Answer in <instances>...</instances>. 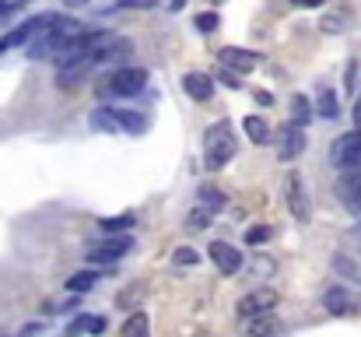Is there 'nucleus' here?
Masks as SVG:
<instances>
[{
	"mask_svg": "<svg viewBox=\"0 0 361 337\" xmlns=\"http://www.w3.org/2000/svg\"><path fill=\"white\" fill-rule=\"evenodd\" d=\"M232 158H235V134H232L228 119H218L204 134V165L214 172V169H225Z\"/></svg>",
	"mask_w": 361,
	"mask_h": 337,
	"instance_id": "obj_1",
	"label": "nucleus"
},
{
	"mask_svg": "<svg viewBox=\"0 0 361 337\" xmlns=\"http://www.w3.org/2000/svg\"><path fill=\"white\" fill-rule=\"evenodd\" d=\"M144 85H147V71H140V67H123L116 74L102 78L95 92H99V99H113V95L130 99V95H140Z\"/></svg>",
	"mask_w": 361,
	"mask_h": 337,
	"instance_id": "obj_2",
	"label": "nucleus"
},
{
	"mask_svg": "<svg viewBox=\"0 0 361 337\" xmlns=\"http://www.w3.org/2000/svg\"><path fill=\"white\" fill-rule=\"evenodd\" d=\"M330 162L334 169L348 172V169H361V130H351V134H341L330 148Z\"/></svg>",
	"mask_w": 361,
	"mask_h": 337,
	"instance_id": "obj_3",
	"label": "nucleus"
},
{
	"mask_svg": "<svg viewBox=\"0 0 361 337\" xmlns=\"http://www.w3.org/2000/svg\"><path fill=\"white\" fill-rule=\"evenodd\" d=\"M130 249H133L130 235H106L102 242H92L85 256H88V264H120Z\"/></svg>",
	"mask_w": 361,
	"mask_h": 337,
	"instance_id": "obj_4",
	"label": "nucleus"
},
{
	"mask_svg": "<svg viewBox=\"0 0 361 337\" xmlns=\"http://www.w3.org/2000/svg\"><path fill=\"white\" fill-rule=\"evenodd\" d=\"M274 306H277V292L274 288H256V292L242 295L235 302V313H239V320H249V317H259V313H274Z\"/></svg>",
	"mask_w": 361,
	"mask_h": 337,
	"instance_id": "obj_5",
	"label": "nucleus"
},
{
	"mask_svg": "<svg viewBox=\"0 0 361 337\" xmlns=\"http://www.w3.org/2000/svg\"><path fill=\"white\" fill-rule=\"evenodd\" d=\"M302 151H305V126L284 123L281 134H277V158H281V162H295Z\"/></svg>",
	"mask_w": 361,
	"mask_h": 337,
	"instance_id": "obj_6",
	"label": "nucleus"
},
{
	"mask_svg": "<svg viewBox=\"0 0 361 337\" xmlns=\"http://www.w3.org/2000/svg\"><path fill=\"white\" fill-rule=\"evenodd\" d=\"M284 197H288V211H291V218L295 222H309L312 218V208H309V197H305V187H302V179L291 172L288 179H284Z\"/></svg>",
	"mask_w": 361,
	"mask_h": 337,
	"instance_id": "obj_7",
	"label": "nucleus"
},
{
	"mask_svg": "<svg viewBox=\"0 0 361 337\" xmlns=\"http://www.w3.org/2000/svg\"><path fill=\"white\" fill-rule=\"evenodd\" d=\"M337 197H341V204H344L351 215H361V169L341 172V179H337Z\"/></svg>",
	"mask_w": 361,
	"mask_h": 337,
	"instance_id": "obj_8",
	"label": "nucleus"
},
{
	"mask_svg": "<svg viewBox=\"0 0 361 337\" xmlns=\"http://www.w3.org/2000/svg\"><path fill=\"white\" fill-rule=\"evenodd\" d=\"M56 14H35V18H28V21H21L14 32H7L4 39H0V49H11V46H21V42H28V39H35L49 21H53Z\"/></svg>",
	"mask_w": 361,
	"mask_h": 337,
	"instance_id": "obj_9",
	"label": "nucleus"
},
{
	"mask_svg": "<svg viewBox=\"0 0 361 337\" xmlns=\"http://www.w3.org/2000/svg\"><path fill=\"white\" fill-rule=\"evenodd\" d=\"M211 264L221 271V274H239L242 271V253L232 246V242H221V239H214L211 242Z\"/></svg>",
	"mask_w": 361,
	"mask_h": 337,
	"instance_id": "obj_10",
	"label": "nucleus"
},
{
	"mask_svg": "<svg viewBox=\"0 0 361 337\" xmlns=\"http://www.w3.org/2000/svg\"><path fill=\"white\" fill-rule=\"evenodd\" d=\"M183 92H186L193 102H211V95H214V78L204 74V71H190V74L183 78Z\"/></svg>",
	"mask_w": 361,
	"mask_h": 337,
	"instance_id": "obj_11",
	"label": "nucleus"
},
{
	"mask_svg": "<svg viewBox=\"0 0 361 337\" xmlns=\"http://www.w3.org/2000/svg\"><path fill=\"white\" fill-rule=\"evenodd\" d=\"M323 309L330 317H348V313H355V295L344 285H330L326 295H323Z\"/></svg>",
	"mask_w": 361,
	"mask_h": 337,
	"instance_id": "obj_12",
	"label": "nucleus"
},
{
	"mask_svg": "<svg viewBox=\"0 0 361 337\" xmlns=\"http://www.w3.org/2000/svg\"><path fill=\"white\" fill-rule=\"evenodd\" d=\"M218 60H221V67H228V71H235V74H249L259 60H256V53H249V49H239V46H225L221 53H218Z\"/></svg>",
	"mask_w": 361,
	"mask_h": 337,
	"instance_id": "obj_13",
	"label": "nucleus"
},
{
	"mask_svg": "<svg viewBox=\"0 0 361 337\" xmlns=\"http://www.w3.org/2000/svg\"><path fill=\"white\" fill-rule=\"evenodd\" d=\"M242 331H245V337H277L281 334V324H277L274 313H259V317L242 320Z\"/></svg>",
	"mask_w": 361,
	"mask_h": 337,
	"instance_id": "obj_14",
	"label": "nucleus"
},
{
	"mask_svg": "<svg viewBox=\"0 0 361 337\" xmlns=\"http://www.w3.org/2000/svg\"><path fill=\"white\" fill-rule=\"evenodd\" d=\"M130 53H133V42H130V39H116V35H113V39H109L102 49H99L95 64H120V60H126Z\"/></svg>",
	"mask_w": 361,
	"mask_h": 337,
	"instance_id": "obj_15",
	"label": "nucleus"
},
{
	"mask_svg": "<svg viewBox=\"0 0 361 337\" xmlns=\"http://www.w3.org/2000/svg\"><path fill=\"white\" fill-rule=\"evenodd\" d=\"M242 130H245V137L252 141V144H270V126H267V119L263 116H245V123H242Z\"/></svg>",
	"mask_w": 361,
	"mask_h": 337,
	"instance_id": "obj_16",
	"label": "nucleus"
},
{
	"mask_svg": "<svg viewBox=\"0 0 361 337\" xmlns=\"http://www.w3.org/2000/svg\"><path fill=\"white\" fill-rule=\"evenodd\" d=\"M92 126H95V130H106V134H116V130H120V110L99 106V110L92 112Z\"/></svg>",
	"mask_w": 361,
	"mask_h": 337,
	"instance_id": "obj_17",
	"label": "nucleus"
},
{
	"mask_svg": "<svg viewBox=\"0 0 361 337\" xmlns=\"http://www.w3.org/2000/svg\"><path fill=\"white\" fill-rule=\"evenodd\" d=\"M99 281H102L99 271H78V274L67 281V292H71V295H85V292H92Z\"/></svg>",
	"mask_w": 361,
	"mask_h": 337,
	"instance_id": "obj_18",
	"label": "nucleus"
},
{
	"mask_svg": "<svg viewBox=\"0 0 361 337\" xmlns=\"http://www.w3.org/2000/svg\"><path fill=\"white\" fill-rule=\"evenodd\" d=\"M316 116H323V119H337L341 116V102H337V95L330 88H323L316 95Z\"/></svg>",
	"mask_w": 361,
	"mask_h": 337,
	"instance_id": "obj_19",
	"label": "nucleus"
},
{
	"mask_svg": "<svg viewBox=\"0 0 361 337\" xmlns=\"http://www.w3.org/2000/svg\"><path fill=\"white\" fill-rule=\"evenodd\" d=\"M225 204H228L225 190H218V187H200V208H207V211L214 215V211H221Z\"/></svg>",
	"mask_w": 361,
	"mask_h": 337,
	"instance_id": "obj_20",
	"label": "nucleus"
},
{
	"mask_svg": "<svg viewBox=\"0 0 361 337\" xmlns=\"http://www.w3.org/2000/svg\"><path fill=\"white\" fill-rule=\"evenodd\" d=\"M312 116H316V110H312V102H309L305 95H291V123L305 126Z\"/></svg>",
	"mask_w": 361,
	"mask_h": 337,
	"instance_id": "obj_21",
	"label": "nucleus"
},
{
	"mask_svg": "<svg viewBox=\"0 0 361 337\" xmlns=\"http://www.w3.org/2000/svg\"><path fill=\"white\" fill-rule=\"evenodd\" d=\"M123 337H151V331H147V313H133V317H126Z\"/></svg>",
	"mask_w": 361,
	"mask_h": 337,
	"instance_id": "obj_22",
	"label": "nucleus"
},
{
	"mask_svg": "<svg viewBox=\"0 0 361 337\" xmlns=\"http://www.w3.org/2000/svg\"><path fill=\"white\" fill-rule=\"evenodd\" d=\"M120 130H126V134H144L147 130V119L130 110H120Z\"/></svg>",
	"mask_w": 361,
	"mask_h": 337,
	"instance_id": "obj_23",
	"label": "nucleus"
},
{
	"mask_svg": "<svg viewBox=\"0 0 361 337\" xmlns=\"http://www.w3.org/2000/svg\"><path fill=\"white\" fill-rule=\"evenodd\" d=\"M211 218H214V215H211L207 208H197V211H190V215H186V232H204V228L211 225Z\"/></svg>",
	"mask_w": 361,
	"mask_h": 337,
	"instance_id": "obj_24",
	"label": "nucleus"
},
{
	"mask_svg": "<svg viewBox=\"0 0 361 337\" xmlns=\"http://www.w3.org/2000/svg\"><path fill=\"white\" fill-rule=\"evenodd\" d=\"M130 225H133V215H116V218H102L99 228H102L106 235H116V232H126Z\"/></svg>",
	"mask_w": 361,
	"mask_h": 337,
	"instance_id": "obj_25",
	"label": "nucleus"
},
{
	"mask_svg": "<svg viewBox=\"0 0 361 337\" xmlns=\"http://www.w3.org/2000/svg\"><path fill=\"white\" fill-rule=\"evenodd\" d=\"M92 324H95V317H88V313H78V320H71V327H67V337L92 334Z\"/></svg>",
	"mask_w": 361,
	"mask_h": 337,
	"instance_id": "obj_26",
	"label": "nucleus"
},
{
	"mask_svg": "<svg viewBox=\"0 0 361 337\" xmlns=\"http://www.w3.org/2000/svg\"><path fill=\"white\" fill-rule=\"evenodd\" d=\"M193 21H197V28H200L204 35H207V32H214V28L221 25V18H218V11H200V14H197Z\"/></svg>",
	"mask_w": 361,
	"mask_h": 337,
	"instance_id": "obj_27",
	"label": "nucleus"
},
{
	"mask_svg": "<svg viewBox=\"0 0 361 337\" xmlns=\"http://www.w3.org/2000/svg\"><path fill=\"white\" fill-rule=\"evenodd\" d=\"M270 235H274V225H256V228L245 232V242H249V246H259V242H267Z\"/></svg>",
	"mask_w": 361,
	"mask_h": 337,
	"instance_id": "obj_28",
	"label": "nucleus"
},
{
	"mask_svg": "<svg viewBox=\"0 0 361 337\" xmlns=\"http://www.w3.org/2000/svg\"><path fill=\"white\" fill-rule=\"evenodd\" d=\"M197 260H200V253H197L193 246H179V249H176V256H172V264H176V267H186V264L193 267Z\"/></svg>",
	"mask_w": 361,
	"mask_h": 337,
	"instance_id": "obj_29",
	"label": "nucleus"
},
{
	"mask_svg": "<svg viewBox=\"0 0 361 337\" xmlns=\"http://www.w3.org/2000/svg\"><path fill=\"white\" fill-rule=\"evenodd\" d=\"M348 25V14H326L323 18V32H344Z\"/></svg>",
	"mask_w": 361,
	"mask_h": 337,
	"instance_id": "obj_30",
	"label": "nucleus"
},
{
	"mask_svg": "<svg viewBox=\"0 0 361 337\" xmlns=\"http://www.w3.org/2000/svg\"><path fill=\"white\" fill-rule=\"evenodd\" d=\"M221 81H225L228 88H242V85H239V74H228V71H225V74H221Z\"/></svg>",
	"mask_w": 361,
	"mask_h": 337,
	"instance_id": "obj_31",
	"label": "nucleus"
},
{
	"mask_svg": "<svg viewBox=\"0 0 361 337\" xmlns=\"http://www.w3.org/2000/svg\"><path fill=\"white\" fill-rule=\"evenodd\" d=\"M256 102H259V106H270V102H274V95H267V92H256Z\"/></svg>",
	"mask_w": 361,
	"mask_h": 337,
	"instance_id": "obj_32",
	"label": "nucleus"
},
{
	"mask_svg": "<svg viewBox=\"0 0 361 337\" xmlns=\"http://www.w3.org/2000/svg\"><path fill=\"white\" fill-rule=\"evenodd\" d=\"M183 7H186V0H169V11H172V14H179Z\"/></svg>",
	"mask_w": 361,
	"mask_h": 337,
	"instance_id": "obj_33",
	"label": "nucleus"
},
{
	"mask_svg": "<svg viewBox=\"0 0 361 337\" xmlns=\"http://www.w3.org/2000/svg\"><path fill=\"white\" fill-rule=\"evenodd\" d=\"M291 4H298V7H319L323 0H291Z\"/></svg>",
	"mask_w": 361,
	"mask_h": 337,
	"instance_id": "obj_34",
	"label": "nucleus"
},
{
	"mask_svg": "<svg viewBox=\"0 0 361 337\" xmlns=\"http://www.w3.org/2000/svg\"><path fill=\"white\" fill-rule=\"evenodd\" d=\"M351 116H355V123H361V95L355 99V110H351Z\"/></svg>",
	"mask_w": 361,
	"mask_h": 337,
	"instance_id": "obj_35",
	"label": "nucleus"
},
{
	"mask_svg": "<svg viewBox=\"0 0 361 337\" xmlns=\"http://www.w3.org/2000/svg\"><path fill=\"white\" fill-rule=\"evenodd\" d=\"M63 4H67V7H85L88 0H63Z\"/></svg>",
	"mask_w": 361,
	"mask_h": 337,
	"instance_id": "obj_36",
	"label": "nucleus"
}]
</instances>
